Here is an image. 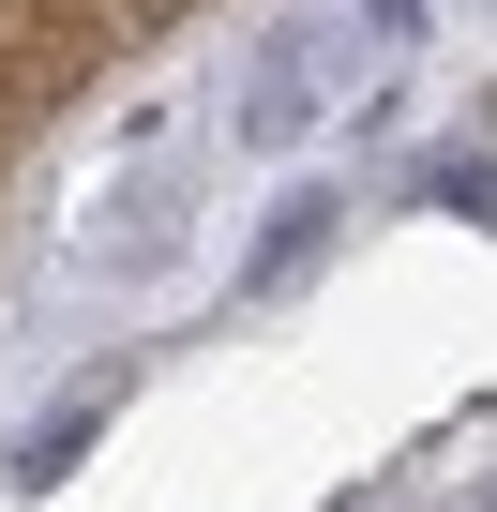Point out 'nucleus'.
<instances>
[{
	"instance_id": "obj_1",
	"label": "nucleus",
	"mask_w": 497,
	"mask_h": 512,
	"mask_svg": "<svg viewBox=\"0 0 497 512\" xmlns=\"http://www.w3.org/2000/svg\"><path fill=\"white\" fill-rule=\"evenodd\" d=\"M76 61H91V31H46L31 0H0V121H31V106H46Z\"/></svg>"
},
{
	"instance_id": "obj_2",
	"label": "nucleus",
	"mask_w": 497,
	"mask_h": 512,
	"mask_svg": "<svg viewBox=\"0 0 497 512\" xmlns=\"http://www.w3.org/2000/svg\"><path fill=\"white\" fill-rule=\"evenodd\" d=\"M302 121H317V46L287 31V46L257 61V91H241V136H302Z\"/></svg>"
},
{
	"instance_id": "obj_3",
	"label": "nucleus",
	"mask_w": 497,
	"mask_h": 512,
	"mask_svg": "<svg viewBox=\"0 0 497 512\" xmlns=\"http://www.w3.org/2000/svg\"><path fill=\"white\" fill-rule=\"evenodd\" d=\"M332 226H347L332 196H287V211H272V241H257V287H302L317 256H332Z\"/></svg>"
},
{
	"instance_id": "obj_4",
	"label": "nucleus",
	"mask_w": 497,
	"mask_h": 512,
	"mask_svg": "<svg viewBox=\"0 0 497 512\" xmlns=\"http://www.w3.org/2000/svg\"><path fill=\"white\" fill-rule=\"evenodd\" d=\"M422 196H437V211H482V226H497V166H482V151H452V166H422Z\"/></svg>"
},
{
	"instance_id": "obj_5",
	"label": "nucleus",
	"mask_w": 497,
	"mask_h": 512,
	"mask_svg": "<svg viewBox=\"0 0 497 512\" xmlns=\"http://www.w3.org/2000/svg\"><path fill=\"white\" fill-rule=\"evenodd\" d=\"M76 452H91V407H61V422H46V437H31V452H16V482H61V467H76Z\"/></svg>"
}]
</instances>
